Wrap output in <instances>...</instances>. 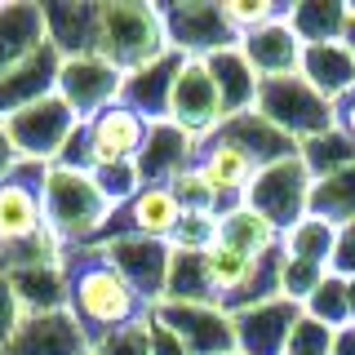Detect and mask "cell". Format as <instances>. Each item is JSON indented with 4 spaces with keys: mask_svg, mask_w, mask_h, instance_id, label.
<instances>
[{
    "mask_svg": "<svg viewBox=\"0 0 355 355\" xmlns=\"http://www.w3.org/2000/svg\"><path fill=\"white\" fill-rule=\"evenodd\" d=\"M67 266H71V315L80 320V329L89 333V342H103L111 333L147 320V302L133 293V284L111 266L98 249H71L67 253Z\"/></svg>",
    "mask_w": 355,
    "mask_h": 355,
    "instance_id": "6da1fadb",
    "label": "cell"
},
{
    "mask_svg": "<svg viewBox=\"0 0 355 355\" xmlns=\"http://www.w3.org/2000/svg\"><path fill=\"white\" fill-rule=\"evenodd\" d=\"M40 200H44V222H49V231L67 249L98 244L103 231L111 227V218H116V209L98 191L94 173L71 169V164H49V169H44Z\"/></svg>",
    "mask_w": 355,
    "mask_h": 355,
    "instance_id": "7a4b0ae2",
    "label": "cell"
},
{
    "mask_svg": "<svg viewBox=\"0 0 355 355\" xmlns=\"http://www.w3.org/2000/svg\"><path fill=\"white\" fill-rule=\"evenodd\" d=\"M98 53L107 62H116L125 76L169 58L173 49H169V27H164L160 5H151V0H103Z\"/></svg>",
    "mask_w": 355,
    "mask_h": 355,
    "instance_id": "3957f363",
    "label": "cell"
},
{
    "mask_svg": "<svg viewBox=\"0 0 355 355\" xmlns=\"http://www.w3.org/2000/svg\"><path fill=\"white\" fill-rule=\"evenodd\" d=\"M258 111L262 120H271L284 138H293L297 147L320 133H329L338 125V111L320 89H311L302 76H275V80H262V94H258Z\"/></svg>",
    "mask_w": 355,
    "mask_h": 355,
    "instance_id": "277c9868",
    "label": "cell"
},
{
    "mask_svg": "<svg viewBox=\"0 0 355 355\" xmlns=\"http://www.w3.org/2000/svg\"><path fill=\"white\" fill-rule=\"evenodd\" d=\"M5 129L18 147V160L49 169V164L62 160V151H67V142H71V133L80 129V120H76V111L67 107L58 94H49V98H40V103L5 116Z\"/></svg>",
    "mask_w": 355,
    "mask_h": 355,
    "instance_id": "5b68a950",
    "label": "cell"
},
{
    "mask_svg": "<svg viewBox=\"0 0 355 355\" xmlns=\"http://www.w3.org/2000/svg\"><path fill=\"white\" fill-rule=\"evenodd\" d=\"M160 14L169 27V49L182 58H214L240 44V31L231 27L222 0H178V5H160Z\"/></svg>",
    "mask_w": 355,
    "mask_h": 355,
    "instance_id": "8992f818",
    "label": "cell"
},
{
    "mask_svg": "<svg viewBox=\"0 0 355 355\" xmlns=\"http://www.w3.org/2000/svg\"><path fill=\"white\" fill-rule=\"evenodd\" d=\"M311 191H315V178H311V169L302 164V155H288V160L266 164V169L253 178L244 205L258 209L266 222H275L280 236H284L288 227H297V222L311 214Z\"/></svg>",
    "mask_w": 355,
    "mask_h": 355,
    "instance_id": "52a82bcc",
    "label": "cell"
},
{
    "mask_svg": "<svg viewBox=\"0 0 355 355\" xmlns=\"http://www.w3.org/2000/svg\"><path fill=\"white\" fill-rule=\"evenodd\" d=\"M89 249L103 253V258L133 284V293H138L147 306L164 302L169 275H173V249L164 240H147V236H133L129 231V236H107V240L89 244Z\"/></svg>",
    "mask_w": 355,
    "mask_h": 355,
    "instance_id": "ba28073f",
    "label": "cell"
},
{
    "mask_svg": "<svg viewBox=\"0 0 355 355\" xmlns=\"http://www.w3.org/2000/svg\"><path fill=\"white\" fill-rule=\"evenodd\" d=\"M120 94H125V71H120L116 62H107L103 53L62 58V67H58V98L76 111L80 125H89L94 116H103L107 107H116Z\"/></svg>",
    "mask_w": 355,
    "mask_h": 355,
    "instance_id": "9c48e42d",
    "label": "cell"
},
{
    "mask_svg": "<svg viewBox=\"0 0 355 355\" xmlns=\"http://www.w3.org/2000/svg\"><path fill=\"white\" fill-rule=\"evenodd\" d=\"M169 120L178 129L196 133L200 142H209L222 129L227 111H222L214 71H209L205 58H187L182 62V71H178V80H173V94H169Z\"/></svg>",
    "mask_w": 355,
    "mask_h": 355,
    "instance_id": "30bf717a",
    "label": "cell"
},
{
    "mask_svg": "<svg viewBox=\"0 0 355 355\" xmlns=\"http://www.w3.org/2000/svg\"><path fill=\"white\" fill-rule=\"evenodd\" d=\"M40 182H44V164H27V160L14 169V178L0 182V249L27 244V240H36V236L49 231Z\"/></svg>",
    "mask_w": 355,
    "mask_h": 355,
    "instance_id": "8fae6325",
    "label": "cell"
},
{
    "mask_svg": "<svg viewBox=\"0 0 355 355\" xmlns=\"http://www.w3.org/2000/svg\"><path fill=\"white\" fill-rule=\"evenodd\" d=\"M151 320L164 324L191 355H227L236 351V329L222 306H196V302H160L151 306Z\"/></svg>",
    "mask_w": 355,
    "mask_h": 355,
    "instance_id": "7c38bea8",
    "label": "cell"
},
{
    "mask_svg": "<svg viewBox=\"0 0 355 355\" xmlns=\"http://www.w3.org/2000/svg\"><path fill=\"white\" fill-rule=\"evenodd\" d=\"M302 320H306L302 306L288 302V297H271V302H262V306L236 311V315H231L236 351L240 355H284Z\"/></svg>",
    "mask_w": 355,
    "mask_h": 355,
    "instance_id": "4fadbf2b",
    "label": "cell"
},
{
    "mask_svg": "<svg viewBox=\"0 0 355 355\" xmlns=\"http://www.w3.org/2000/svg\"><path fill=\"white\" fill-rule=\"evenodd\" d=\"M85 133H89V147H94V169L98 164H138L142 147H147V133H151V120H142L133 107L116 103L103 116L89 120Z\"/></svg>",
    "mask_w": 355,
    "mask_h": 355,
    "instance_id": "5bb4252c",
    "label": "cell"
},
{
    "mask_svg": "<svg viewBox=\"0 0 355 355\" xmlns=\"http://www.w3.org/2000/svg\"><path fill=\"white\" fill-rule=\"evenodd\" d=\"M200 151H205V142L196 133L178 129L173 120H155L151 133H147V147L138 155L142 187H169L178 173H187L200 160Z\"/></svg>",
    "mask_w": 355,
    "mask_h": 355,
    "instance_id": "9a60e30c",
    "label": "cell"
},
{
    "mask_svg": "<svg viewBox=\"0 0 355 355\" xmlns=\"http://www.w3.org/2000/svg\"><path fill=\"white\" fill-rule=\"evenodd\" d=\"M0 355H94V342L71 311H53V315H27Z\"/></svg>",
    "mask_w": 355,
    "mask_h": 355,
    "instance_id": "2e32d148",
    "label": "cell"
},
{
    "mask_svg": "<svg viewBox=\"0 0 355 355\" xmlns=\"http://www.w3.org/2000/svg\"><path fill=\"white\" fill-rule=\"evenodd\" d=\"M49 44L40 0H5L0 5V80L14 76L27 58Z\"/></svg>",
    "mask_w": 355,
    "mask_h": 355,
    "instance_id": "e0dca14e",
    "label": "cell"
},
{
    "mask_svg": "<svg viewBox=\"0 0 355 355\" xmlns=\"http://www.w3.org/2000/svg\"><path fill=\"white\" fill-rule=\"evenodd\" d=\"M182 214H187V209L178 205V196L169 191V187H142L138 200L111 218V227L103 231V240L107 236H129V231H133V236H147V240H164V244H169L173 231H178V222H182Z\"/></svg>",
    "mask_w": 355,
    "mask_h": 355,
    "instance_id": "ac0fdd59",
    "label": "cell"
},
{
    "mask_svg": "<svg viewBox=\"0 0 355 355\" xmlns=\"http://www.w3.org/2000/svg\"><path fill=\"white\" fill-rule=\"evenodd\" d=\"M302 49L297 31L288 27V18L280 14L275 22H266L258 31H244L240 36V53L249 58V67L262 76V80H275V76H293L302 67Z\"/></svg>",
    "mask_w": 355,
    "mask_h": 355,
    "instance_id": "d6986e66",
    "label": "cell"
},
{
    "mask_svg": "<svg viewBox=\"0 0 355 355\" xmlns=\"http://www.w3.org/2000/svg\"><path fill=\"white\" fill-rule=\"evenodd\" d=\"M44 31H49V49H58L62 58H80V53H98V18L103 5L89 0H53L44 5Z\"/></svg>",
    "mask_w": 355,
    "mask_h": 355,
    "instance_id": "ffe728a7",
    "label": "cell"
},
{
    "mask_svg": "<svg viewBox=\"0 0 355 355\" xmlns=\"http://www.w3.org/2000/svg\"><path fill=\"white\" fill-rule=\"evenodd\" d=\"M209 142H227V147L244 151L253 164H258V169H266V164H275V160H288V155H297V142L284 138V133L275 129L271 120H262L258 111H244V116L222 120V129Z\"/></svg>",
    "mask_w": 355,
    "mask_h": 355,
    "instance_id": "44dd1931",
    "label": "cell"
},
{
    "mask_svg": "<svg viewBox=\"0 0 355 355\" xmlns=\"http://www.w3.org/2000/svg\"><path fill=\"white\" fill-rule=\"evenodd\" d=\"M297 76L320 89L329 103H342V98L355 89V49L347 40H329V44H306L302 49V67Z\"/></svg>",
    "mask_w": 355,
    "mask_h": 355,
    "instance_id": "7402d4cb",
    "label": "cell"
},
{
    "mask_svg": "<svg viewBox=\"0 0 355 355\" xmlns=\"http://www.w3.org/2000/svg\"><path fill=\"white\" fill-rule=\"evenodd\" d=\"M58 67H62V53L44 44L36 58H27L14 76H5L0 80V120L31 107V103H40L49 94H58Z\"/></svg>",
    "mask_w": 355,
    "mask_h": 355,
    "instance_id": "603a6c76",
    "label": "cell"
},
{
    "mask_svg": "<svg viewBox=\"0 0 355 355\" xmlns=\"http://www.w3.org/2000/svg\"><path fill=\"white\" fill-rule=\"evenodd\" d=\"M182 53H169V58H160V62H151V67H142V71H133L125 76V94H120V103L133 107L142 120H169V94H173V80H178V71H182Z\"/></svg>",
    "mask_w": 355,
    "mask_h": 355,
    "instance_id": "cb8c5ba5",
    "label": "cell"
},
{
    "mask_svg": "<svg viewBox=\"0 0 355 355\" xmlns=\"http://www.w3.org/2000/svg\"><path fill=\"white\" fill-rule=\"evenodd\" d=\"M200 169H205V178L214 182V191L222 196V214L236 209V205H244L253 178L262 173L249 155L236 151V147H227V142H205V151H200Z\"/></svg>",
    "mask_w": 355,
    "mask_h": 355,
    "instance_id": "d4e9b609",
    "label": "cell"
},
{
    "mask_svg": "<svg viewBox=\"0 0 355 355\" xmlns=\"http://www.w3.org/2000/svg\"><path fill=\"white\" fill-rule=\"evenodd\" d=\"M209 71H214V85H218V98H222V111L231 116H244V111L258 107V94H262V76L249 67V58L236 49H222L214 58H205Z\"/></svg>",
    "mask_w": 355,
    "mask_h": 355,
    "instance_id": "484cf974",
    "label": "cell"
},
{
    "mask_svg": "<svg viewBox=\"0 0 355 355\" xmlns=\"http://www.w3.org/2000/svg\"><path fill=\"white\" fill-rule=\"evenodd\" d=\"M284 18L302 44H329L347 36L351 5H342V0H293V5H284Z\"/></svg>",
    "mask_w": 355,
    "mask_h": 355,
    "instance_id": "4316f807",
    "label": "cell"
},
{
    "mask_svg": "<svg viewBox=\"0 0 355 355\" xmlns=\"http://www.w3.org/2000/svg\"><path fill=\"white\" fill-rule=\"evenodd\" d=\"M218 240L231 244V249H240V253H249V258H262V253L280 249V227L266 222L258 209L236 205V209H227V214H218Z\"/></svg>",
    "mask_w": 355,
    "mask_h": 355,
    "instance_id": "83f0119b",
    "label": "cell"
},
{
    "mask_svg": "<svg viewBox=\"0 0 355 355\" xmlns=\"http://www.w3.org/2000/svg\"><path fill=\"white\" fill-rule=\"evenodd\" d=\"M280 249H284V258L333 266V253H338V227L324 222V218H315V214H306L297 227H288L280 236Z\"/></svg>",
    "mask_w": 355,
    "mask_h": 355,
    "instance_id": "f1b7e54d",
    "label": "cell"
},
{
    "mask_svg": "<svg viewBox=\"0 0 355 355\" xmlns=\"http://www.w3.org/2000/svg\"><path fill=\"white\" fill-rule=\"evenodd\" d=\"M164 302H196V306H218L214 280H209L205 253H173V275Z\"/></svg>",
    "mask_w": 355,
    "mask_h": 355,
    "instance_id": "f546056e",
    "label": "cell"
},
{
    "mask_svg": "<svg viewBox=\"0 0 355 355\" xmlns=\"http://www.w3.org/2000/svg\"><path fill=\"white\" fill-rule=\"evenodd\" d=\"M297 155H302V164L311 169V178H315V182H324V178H333V173H342V169H351V164H355V142L338 125H333L329 133L302 142Z\"/></svg>",
    "mask_w": 355,
    "mask_h": 355,
    "instance_id": "4dcf8cb0",
    "label": "cell"
},
{
    "mask_svg": "<svg viewBox=\"0 0 355 355\" xmlns=\"http://www.w3.org/2000/svg\"><path fill=\"white\" fill-rule=\"evenodd\" d=\"M311 214L333 222V227H351L355 222V164L324 178V182H315V191H311Z\"/></svg>",
    "mask_w": 355,
    "mask_h": 355,
    "instance_id": "1f68e13d",
    "label": "cell"
},
{
    "mask_svg": "<svg viewBox=\"0 0 355 355\" xmlns=\"http://www.w3.org/2000/svg\"><path fill=\"white\" fill-rule=\"evenodd\" d=\"M302 315L306 320H315V324H324V329H347L351 324V302H347V280L342 275H333L329 271V280L315 288V293L302 302Z\"/></svg>",
    "mask_w": 355,
    "mask_h": 355,
    "instance_id": "d6a6232c",
    "label": "cell"
},
{
    "mask_svg": "<svg viewBox=\"0 0 355 355\" xmlns=\"http://www.w3.org/2000/svg\"><path fill=\"white\" fill-rule=\"evenodd\" d=\"M169 191L178 196V205H182L187 214H222V196L214 191V182L205 178L200 160H196L187 173H178V178H173V182H169Z\"/></svg>",
    "mask_w": 355,
    "mask_h": 355,
    "instance_id": "836d02e7",
    "label": "cell"
},
{
    "mask_svg": "<svg viewBox=\"0 0 355 355\" xmlns=\"http://www.w3.org/2000/svg\"><path fill=\"white\" fill-rule=\"evenodd\" d=\"M94 182H98V191L107 196V205L116 209V214H120V209H129L133 200H138V191H142L138 164H98Z\"/></svg>",
    "mask_w": 355,
    "mask_h": 355,
    "instance_id": "e575fe53",
    "label": "cell"
},
{
    "mask_svg": "<svg viewBox=\"0 0 355 355\" xmlns=\"http://www.w3.org/2000/svg\"><path fill=\"white\" fill-rule=\"evenodd\" d=\"M324 280H329V266H320V262H302V258H284V271H280V297H288V302L302 306Z\"/></svg>",
    "mask_w": 355,
    "mask_h": 355,
    "instance_id": "d590c367",
    "label": "cell"
},
{
    "mask_svg": "<svg viewBox=\"0 0 355 355\" xmlns=\"http://www.w3.org/2000/svg\"><path fill=\"white\" fill-rule=\"evenodd\" d=\"M218 244V214H182L169 249L173 253H209Z\"/></svg>",
    "mask_w": 355,
    "mask_h": 355,
    "instance_id": "8d00e7d4",
    "label": "cell"
},
{
    "mask_svg": "<svg viewBox=\"0 0 355 355\" xmlns=\"http://www.w3.org/2000/svg\"><path fill=\"white\" fill-rule=\"evenodd\" d=\"M222 5H227V18L240 36L244 31H258L284 14V5H275V0H222Z\"/></svg>",
    "mask_w": 355,
    "mask_h": 355,
    "instance_id": "74e56055",
    "label": "cell"
},
{
    "mask_svg": "<svg viewBox=\"0 0 355 355\" xmlns=\"http://www.w3.org/2000/svg\"><path fill=\"white\" fill-rule=\"evenodd\" d=\"M147 315H151V311H147ZM94 355H151V324L138 320V324L111 333V338H103L94 347Z\"/></svg>",
    "mask_w": 355,
    "mask_h": 355,
    "instance_id": "f35d334b",
    "label": "cell"
},
{
    "mask_svg": "<svg viewBox=\"0 0 355 355\" xmlns=\"http://www.w3.org/2000/svg\"><path fill=\"white\" fill-rule=\"evenodd\" d=\"M22 320H27V306H22L18 288L9 284V275H0V351L14 342V333L22 329Z\"/></svg>",
    "mask_w": 355,
    "mask_h": 355,
    "instance_id": "ab89813d",
    "label": "cell"
},
{
    "mask_svg": "<svg viewBox=\"0 0 355 355\" xmlns=\"http://www.w3.org/2000/svg\"><path fill=\"white\" fill-rule=\"evenodd\" d=\"M329 347H333V329L315 324V320H302L284 355H329Z\"/></svg>",
    "mask_w": 355,
    "mask_h": 355,
    "instance_id": "60d3db41",
    "label": "cell"
},
{
    "mask_svg": "<svg viewBox=\"0 0 355 355\" xmlns=\"http://www.w3.org/2000/svg\"><path fill=\"white\" fill-rule=\"evenodd\" d=\"M333 275L342 280H355V222L351 227H338V253H333Z\"/></svg>",
    "mask_w": 355,
    "mask_h": 355,
    "instance_id": "b9f144b4",
    "label": "cell"
},
{
    "mask_svg": "<svg viewBox=\"0 0 355 355\" xmlns=\"http://www.w3.org/2000/svg\"><path fill=\"white\" fill-rule=\"evenodd\" d=\"M147 324H151V355H191L182 347V338H173L164 324H155V320L147 315Z\"/></svg>",
    "mask_w": 355,
    "mask_h": 355,
    "instance_id": "7bdbcfd3",
    "label": "cell"
},
{
    "mask_svg": "<svg viewBox=\"0 0 355 355\" xmlns=\"http://www.w3.org/2000/svg\"><path fill=\"white\" fill-rule=\"evenodd\" d=\"M18 147H14V138H9V129H5V120H0V182L5 178H14V169H18Z\"/></svg>",
    "mask_w": 355,
    "mask_h": 355,
    "instance_id": "ee69618b",
    "label": "cell"
},
{
    "mask_svg": "<svg viewBox=\"0 0 355 355\" xmlns=\"http://www.w3.org/2000/svg\"><path fill=\"white\" fill-rule=\"evenodd\" d=\"M333 111H338V129L355 142V89H351L347 98H342V103H333Z\"/></svg>",
    "mask_w": 355,
    "mask_h": 355,
    "instance_id": "f6af8a7d",
    "label": "cell"
},
{
    "mask_svg": "<svg viewBox=\"0 0 355 355\" xmlns=\"http://www.w3.org/2000/svg\"><path fill=\"white\" fill-rule=\"evenodd\" d=\"M329 355H355V324H347V329H338V333H333V347H329Z\"/></svg>",
    "mask_w": 355,
    "mask_h": 355,
    "instance_id": "bcb514c9",
    "label": "cell"
},
{
    "mask_svg": "<svg viewBox=\"0 0 355 355\" xmlns=\"http://www.w3.org/2000/svg\"><path fill=\"white\" fill-rule=\"evenodd\" d=\"M342 40H347L351 49H355V5H351V22H347V36H342Z\"/></svg>",
    "mask_w": 355,
    "mask_h": 355,
    "instance_id": "7dc6e473",
    "label": "cell"
},
{
    "mask_svg": "<svg viewBox=\"0 0 355 355\" xmlns=\"http://www.w3.org/2000/svg\"><path fill=\"white\" fill-rule=\"evenodd\" d=\"M347 302H351V324H355V280H347Z\"/></svg>",
    "mask_w": 355,
    "mask_h": 355,
    "instance_id": "c3c4849f",
    "label": "cell"
},
{
    "mask_svg": "<svg viewBox=\"0 0 355 355\" xmlns=\"http://www.w3.org/2000/svg\"><path fill=\"white\" fill-rule=\"evenodd\" d=\"M227 355H240V351H227Z\"/></svg>",
    "mask_w": 355,
    "mask_h": 355,
    "instance_id": "681fc988",
    "label": "cell"
}]
</instances>
